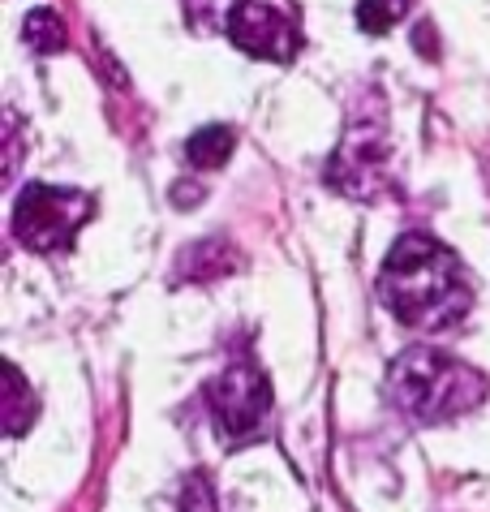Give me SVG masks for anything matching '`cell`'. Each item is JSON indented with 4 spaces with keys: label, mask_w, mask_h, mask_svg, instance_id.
<instances>
[{
    "label": "cell",
    "mask_w": 490,
    "mask_h": 512,
    "mask_svg": "<svg viewBox=\"0 0 490 512\" xmlns=\"http://www.w3.org/2000/svg\"><path fill=\"white\" fill-rule=\"evenodd\" d=\"M379 297L400 323L417 332H448L473 306V284L460 259L435 237H400L379 272Z\"/></svg>",
    "instance_id": "6da1fadb"
},
{
    "label": "cell",
    "mask_w": 490,
    "mask_h": 512,
    "mask_svg": "<svg viewBox=\"0 0 490 512\" xmlns=\"http://www.w3.org/2000/svg\"><path fill=\"white\" fill-rule=\"evenodd\" d=\"M486 379L435 345H413L387 371V396L413 422H448L486 401Z\"/></svg>",
    "instance_id": "7a4b0ae2"
},
{
    "label": "cell",
    "mask_w": 490,
    "mask_h": 512,
    "mask_svg": "<svg viewBox=\"0 0 490 512\" xmlns=\"http://www.w3.org/2000/svg\"><path fill=\"white\" fill-rule=\"evenodd\" d=\"M95 216V198L69 186H26L13 207V237L39 254L65 250L78 229Z\"/></svg>",
    "instance_id": "3957f363"
},
{
    "label": "cell",
    "mask_w": 490,
    "mask_h": 512,
    "mask_svg": "<svg viewBox=\"0 0 490 512\" xmlns=\"http://www.w3.org/2000/svg\"><path fill=\"white\" fill-rule=\"evenodd\" d=\"M207 405L228 444H254L271 435V388L258 366L233 362L207 383Z\"/></svg>",
    "instance_id": "277c9868"
},
{
    "label": "cell",
    "mask_w": 490,
    "mask_h": 512,
    "mask_svg": "<svg viewBox=\"0 0 490 512\" xmlns=\"http://www.w3.org/2000/svg\"><path fill=\"white\" fill-rule=\"evenodd\" d=\"M387 134L379 121H357L344 130L336 155L327 164V186L344 198H379L387 186Z\"/></svg>",
    "instance_id": "5b68a950"
},
{
    "label": "cell",
    "mask_w": 490,
    "mask_h": 512,
    "mask_svg": "<svg viewBox=\"0 0 490 512\" xmlns=\"http://www.w3.org/2000/svg\"><path fill=\"white\" fill-rule=\"evenodd\" d=\"M224 31L241 52L258 56V61L288 65L301 48L293 13L280 9L276 0H233V5H228V18H224Z\"/></svg>",
    "instance_id": "8992f818"
},
{
    "label": "cell",
    "mask_w": 490,
    "mask_h": 512,
    "mask_svg": "<svg viewBox=\"0 0 490 512\" xmlns=\"http://www.w3.org/2000/svg\"><path fill=\"white\" fill-rule=\"evenodd\" d=\"M233 147H237V138L228 125H207V130H198L190 142H185V155H190L194 168H224Z\"/></svg>",
    "instance_id": "52a82bcc"
},
{
    "label": "cell",
    "mask_w": 490,
    "mask_h": 512,
    "mask_svg": "<svg viewBox=\"0 0 490 512\" xmlns=\"http://www.w3.org/2000/svg\"><path fill=\"white\" fill-rule=\"evenodd\" d=\"M26 44L35 52H61L69 39H65V22L56 18L52 9H35L31 18H26Z\"/></svg>",
    "instance_id": "ba28073f"
},
{
    "label": "cell",
    "mask_w": 490,
    "mask_h": 512,
    "mask_svg": "<svg viewBox=\"0 0 490 512\" xmlns=\"http://www.w3.org/2000/svg\"><path fill=\"white\" fill-rule=\"evenodd\" d=\"M409 13V0H362L357 5V22H362L366 35H383Z\"/></svg>",
    "instance_id": "9c48e42d"
},
{
    "label": "cell",
    "mask_w": 490,
    "mask_h": 512,
    "mask_svg": "<svg viewBox=\"0 0 490 512\" xmlns=\"http://www.w3.org/2000/svg\"><path fill=\"white\" fill-rule=\"evenodd\" d=\"M35 396H26V379L18 371H9V435H22L35 422Z\"/></svg>",
    "instance_id": "30bf717a"
},
{
    "label": "cell",
    "mask_w": 490,
    "mask_h": 512,
    "mask_svg": "<svg viewBox=\"0 0 490 512\" xmlns=\"http://www.w3.org/2000/svg\"><path fill=\"white\" fill-rule=\"evenodd\" d=\"M181 512H215V491H211V478H203V474H190V478H185V491H181Z\"/></svg>",
    "instance_id": "8fae6325"
}]
</instances>
